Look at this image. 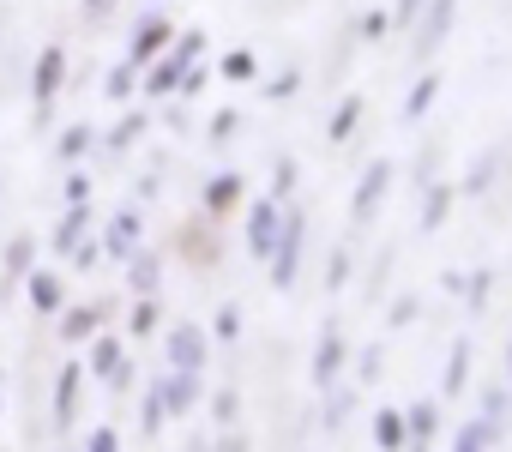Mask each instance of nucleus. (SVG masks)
Here are the masks:
<instances>
[{"instance_id":"21","label":"nucleus","mask_w":512,"mask_h":452,"mask_svg":"<svg viewBox=\"0 0 512 452\" xmlns=\"http://www.w3.org/2000/svg\"><path fill=\"white\" fill-rule=\"evenodd\" d=\"M97 326H103V308H67V314H61V338H67V344H85Z\"/></svg>"},{"instance_id":"19","label":"nucleus","mask_w":512,"mask_h":452,"mask_svg":"<svg viewBox=\"0 0 512 452\" xmlns=\"http://www.w3.org/2000/svg\"><path fill=\"white\" fill-rule=\"evenodd\" d=\"M434 434H440V410H434V404H410V410H404V440L428 446Z\"/></svg>"},{"instance_id":"6","label":"nucleus","mask_w":512,"mask_h":452,"mask_svg":"<svg viewBox=\"0 0 512 452\" xmlns=\"http://www.w3.org/2000/svg\"><path fill=\"white\" fill-rule=\"evenodd\" d=\"M157 392H163V410L169 416H193L199 398H205V380H199V368H175L169 380H157Z\"/></svg>"},{"instance_id":"22","label":"nucleus","mask_w":512,"mask_h":452,"mask_svg":"<svg viewBox=\"0 0 512 452\" xmlns=\"http://www.w3.org/2000/svg\"><path fill=\"white\" fill-rule=\"evenodd\" d=\"M356 121H362V97H344V103L332 109V121H326V139H332V145H344V139L356 133Z\"/></svg>"},{"instance_id":"47","label":"nucleus","mask_w":512,"mask_h":452,"mask_svg":"<svg viewBox=\"0 0 512 452\" xmlns=\"http://www.w3.org/2000/svg\"><path fill=\"white\" fill-rule=\"evenodd\" d=\"M109 386H115V392H127V386H133V362H127V356L115 362V374H109Z\"/></svg>"},{"instance_id":"2","label":"nucleus","mask_w":512,"mask_h":452,"mask_svg":"<svg viewBox=\"0 0 512 452\" xmlns=\"http://www.w3.org/2000/svg\"><path fill=\"white\" fill-rule=\"evenodd\" d=\"M61 85H67V49H61V43H49V49L37 55V67H31V97H37V115H49V103L61 97Z\"/></svg>"},{"instance_id":"33","label":"nucleus","mask_w":512,"mask_h":452,"mask_svg":"<svg viewBox=\"0 0 512 452\" xmlns=\"http://www.w3.org/2000/svg\"><path fill=\"white\" fill-rule=\"evenodd\" d=\"M91 145H97V139H91V127H67V133H61V145H55V151H61V157H67V163H73V157H85V151H91Z\"/></svg>"},{"instance_id":"46","label":"nucleus","mask_w":512,"mask_h":452,"mask_svg":"<svg viewBox=\"0 0 512 452\" xmlns=\"http://www.w3.org/2000/svg\"><path fill=\"white\" fill-rule=\"evenodd\" d=\"M410 320H416V296H398L392 302V326H410Z\"/></svg>"},{"instance_id":"44","label":"nucleus","mask_w":512,"mask_h":452,"mask_svg":"<svg viewBox=\"0 0 512 452\" xmlns=\"http://www.w3.org/2000/svg\"><path fill=\"white\" fill-rule=\"evenodd\" d=\"M79 13H85V25H103V19L115 13V0H85V7H79Z\"/></svg>"},{"instance_id":"35","label":"nucleus","mask_w":512,"mask_h":452,"mask_svg":"<svg viewBox=\"0 0 512 452\" xmlns=\"http://www.w3.org/2000/svg\"><path fill=\"white\" fill-rule=\"evenodd\" d=\"M145 332H157V302L151 296L133 302V338H145Z\"/></svg>"},{"instance_id":"20","label":"nucleus","mask_w":512,"mask_h":452,"mask_svg":"<svg viewBox=\"0 0 512 452\" xmlns=\"http://www.w3.org/2000/svg\"><path fill=\"white\" fill-rule=\"evenodd\" d=\"M434 97H440V73H422V79L410 85V97H404V121H422V115L434 109Z\"/></svg>"},{"instance_id":"39","label":"nucleus","mask_w":512,"mask_h":452,"mask_svg":"<svg viewBox=\"0 0 512 452\" xmlns=\"http://www.w3.org/2000/svg\"><path fill=\"white\" fill-rule=\"evenodd\" d=\"M350 404H356V398H350V392H338V398L326 404V428H344V416H350Z\"/></svg>"},{"instance_id":"11","label":"nucleus","mask_w":512,"mask_h":452,"mask_svg":"<svg viewBox=\"0 0 512 452\" xmlns=\"http://www.w3.org/2000/svg\"><path fill=\"white\" fill-rule=\"evenodd\" d=\"M79 392H85V368L67 362L61 380H55V428H73L79 422Z\"/></svg>"},{"instance_id":"48","label":"nucleus","mask_w":512,"mask_h":452,"mask_svg":"<svg viewBox=\"0 0 512 452\" xmlns=\"http://www.w3.org/2000/svg\"><path fill=\"white\" fill-rule=\"evenodd\" d=\"M374 374H380V344H374V350H362V380H374Z\"/></svg>"},{"instance_id":"40","label":"nucleus","mask_w":512,"mask_h":452,"mask_svg":"<svg viewBox=\"0 0 512 452\" xmlns=\"http://www.w3.org/2000/svg\"><path fill=\"white\" fill-rule=\"evenodd\" d=\"M85 446H91V452H115V446H121V434H115V428H91V434H85Z\"/></svg>"},{"instance_id":"12","label":"nucleus","mask_w":512,"mask_h":452,"mask_svg":"<svg viewBox=\"0 0 512 452\" xmlns=\"http://www.w3.org/2000/svg\"><path fill=\"white\" fill-rule=\"evenodd\" d=\"M85 236H91V205H67V217L55 223V242H49V248H55V254H73Z\"/></svg>"},{"instance_id":"25","label":"nucleus","mask_w":512,"mask_h":452,"mask_svg":"<svg viewBox=\"0 0 512 452\" xmlns=\"http://www.w3.org/2000/svg\"><path fill=\"white\" fill-rule=\"evenodd\" d=\"M446 211H452V187H428V199H422V230H440Z\"/></svg>"},{"instance_id":"37","label":"nucleus","mask_w":512,"mask_h":452,"mask_svg":"<svg viewBox=\"0 0 512 452\" xmlns=\"http://www.w3.org/2000/svg\"><path fill=\"white\" fill-rule=\"evenodd\" d=\"M235 133H241V115H235V109H223V115L211 121V139L223 145V139H235Z\"/></svg>"},{"instance_id":"9","label":"nucleus","mask_w":512,"mask_h":452,"mask_svg":"<svg viewBox=\"0 0 512 452\" xmlns=\"http://www.w3.org/2000/svg\"><path fill=\"white\" fill-rule=\"evenodd\" d=\"M127 290H133V296H157V290H163V260H157L145 242L127 254Z\"/></svg>"},{"instance_id":"5","label":"nucleus","mask_w":512,"mask_h":452,"mask_svg":"<svg viewBox=\"0 0 512 452\" xmlns=\"http://www.w3.org/2000/svg\"><path fill=\"white\" fill-rule=\"evenodd\" d=\"M386 187H392V163L386 157H374L368 169H362V181H356V199H350V217L356 223H368L380 205H386Z\"/></svg>"},{"instance_id":"29","label":"nucleus","mask_w":512,"mask_h":452,"mask_svg":"<svg viewBox=\"0 0 512 452\" xmlns=\"http://www.w3.org/2000/svg\"><path fill=\"white\" fill-rule=\"evenodd\" d=\"M211 338H217V344H235V338H241V308H235V302H223V308H217Z\"/></svg>"},{"instance_id":"7","label":"nucleus","mask_w":512,"mask_h":452,"mask_svg":"<svg viewBox=\"0 0 512 452\" xmlns=\"http://www.w3.org/2000/svg\"><path fill=\"white\" fill-rule=\"evenodd\" d=\"M139 242H145V217H139L133 205L115 211V217H109V230H103V254H109V260H127Z\"/></svg>"},{"instance_id":"41","label":"nucleus","mask_w":512,"mask_h":452,"mask_svg":"<svg viewBox=\"0 0 512 452\" xmlns=\"http://www.w3.org/2000/svg\"><path fill=\"white\" fill-rule=\"evenodd\" d=\"M296 85H302V79H296V73H284V79H272V85H266V97H272V103H284V97H296Z\"/></svg>"},{"instance_id":"34","label":"nucleus","mask_w":512,"mask_h":452,"mask_svg":"<svg viewBox=\"0 0 512 452\" xmlns=\"http://www.w3.org/2000/svg\"><path fill=\"white\" fill-rule=\"evenodd\" d=\"M296 175H302L296 157H278V169H272V199H290V193H296Z\"/></svg>"},{"instance_id":"18","label":"nucleus","mask_w":512,"mask_h":452,"mask_svg":"<svg viewBox=\"0 0 512 452\" xmlns=\"http://www.w3.org/2000/svg\"><path fill=\"white\" fill-rule=\"evenodd\" d=\"M241 193H247L241 175H211V181H205V211H235Z\"/></svg>"},{"instance_id":"49","label":"nucleus","mask_w":512,"mask_h":452,"mask_svg":"<svg viewBox=\"0 0 512 452\" xmlns=\"http://www.w3.org/2000/svg\"><path fill=\"white\" fill-rule=\"evenodd\" d=\"M506 380H512V350H506Z\"/></svg>"},{"instance_id":"32","label":"nucleus","mask_w":512,"mask_h":452,"mask_svg":"<svg viewBox=\"0 0 512 452\" xmlns=\"http://www.w3.org/2000/svg\"><path fill=\"white\" fill-rule=\"evenodd\" d=\"M133 139H145V115H121L115 133H109V151H127Z\"/></svg>"},{"instance_id":"27","label":"nucleus","mask_w":512,"mask_h":452,"mask_svg":"<svg viewBox=\"0 0 512 452\" xmlns=\"http://www.w3.org/2000/svg\"><path fill=\"white\" fill-rule=\"evenodd\" d=\"M163 422H169L163 392H157V386H145V428H139V440H157V434H163Z\"/></svg>"},{"instance_id":"28","label":"nucleus","mask_w":512,"mask_h":452,"mask_svg":"<svg viewBox=\"0 0 512 452\" xmlns=\"http://www.w3.org/2000/svg\"><path fill=\"white\" fill-rule=\"evenodd\" d=\"M374 446H386V452L404 446V416H398V410H380V416H374Z\"/></svg>"},{"instance_id":"43","label":"nucleus","mask_w":512,"mask_h":452,"mask_svg":"<svg viewBox=\"0 0 512 452\" xmlns=\"http://www.w3.org/2000/svg\"><path fill=\"white\" fill-rule=\"evenodd\" d=\"M211 410H217V422H235V416H241V398H235V392H217Z\"/></svg>"},{"instance_id":"1","label":"nucleus","mask_w":512,"mask_h":452,"mask_svg":"<svg viewBox=\"0 0 512 452\" xmlns=\"http://www.w3.org/2000/svg\"><path fill=\"white\" fill-rule=\"evenodd\" d=\"M302 248H308V217H302V205H284L278 242H272V254H266V266H272V290H296Z\"/></svg>"},{"instance_id":"23","label":"nucleus","mask_w":512,"mask_h":452,"mask_svg":"<svg viewBox=\"0 0 512 452\" xmlns=\"http://www.w3.org/2000/svg\"><path fill=\"white\" fill-rule=\"evenodd\" d=\"M115 362H121V338H97V332H91V368H85V374H91V380H109Z\"/></svg>"},{"instance_id":"38","label":"nucleus","mask_w":512,"mask_h":452,"mask_svg":"<svg viewBox=\"0 0 512 452\" xmlns=\"http://www.w3.org/2000/svg\"><path fill=\"white\" fill-rule=\"evenodd\" d=\"M428 0H392V25H416Z\"/></svg>"},{"instance_id":"14","label":"nucleus","mask_w":512,"mask_h":452,"mask_svg":"<svg viewBox=\"0 0 512 452\" xmlns=\"http://www.w3.org/2000/svg\"><path fill=\"white\" fill-rule=\"evenodd\" d=\"M452 13H458V0H434V7H428V19H422V31H416V49H422V55L440 49V37L452 31Z\"/></svg>"},{"instance_id":"24","label":"nucleus","mask_w":512,"mask_h":452,"mask_svg":"<svg viewBox=\"0 0 512 452\" xmlns=\"http://www.w3.org/2000/svg\"><path fill=\"white\" fill-rule=\"evenodd\" d=\"M31 266H37V242L31 236H13L7 242V278H25Z\"/></svg>"},{"instance_id":"31","label":"nucleus","mask_w":512,"mask_h":452,"mask_svg":"<svg viewBox=\"0 0 512 452\" xmlns=\"http://www.w3.org/2000/svg\"><path fill=\"white\" fill-rule=\"evenodd\" d=\"M133 85H139V67H133V61H127V67H115V73L103 79V91H109L115 103H127V97H133Z\"/></svg>"},{"instance_id":"10","label":"nucleus","mask_w":512,"mask_h":452,"mask_svg":"<svg viewBox=\"0 0 512 452\" xmlns=\"http://www.w3.org/2000/svg\"><path fill=\"white\" fill-rule=\"evenodd\" d=\"M344 356H350V344H344V338L326 326V332H320V350H314V386H320V392H332V386H338V368H344Z\"/></svg>"},{"instance_id":"3","label":"nucleus","mask_w":512,"mask_h":452,"mask_svg":"<svg viewBox=\"0 0 512 452\" xmlns=\"http://www.w3.org/2000/svg\"><path fill=\"white\" fill-rule=\"evenodd\" d=\"M169 43H175V25H169L163 13H145V19L133 25V49H127V61H133L139 73H145V67H151V61H157V55H163Z\"/></svg>"},{"instance_id":"36","label":"nucleus","mask_w":512,"mask_h":452,"mask_svg":"<svg viewBox=\"0 0 512 452\" xmlns=\"http://www.w3.org/2000/svg\"><path fill=\"white\" fill-rule=\"evenodd\" d=\"M344 278H350V254L338 248V254L326 260V290H344Z\"/></svg>"},{"instance_id":"26","label":"nucleus","mask_w":512,"mask_h":452,"mask_svg":"<svg viewBox=\"0 0 512 452\" xmlns=\"http://www.w3.org/2000/svg\"><path fill=\"white\" fill-rule=\"evenodd\" d=\"M253 73H260V61H253V49H229V55H223V79H229V85H247Z\"/></svg>"},{"instance_id":"8","label":"nucleus","mask_w":512,"mask_h":452,"mask_svg":"<svg viewBox=\"0 0 512 452\" xmlns=\"http://www.w3.org/2000/svg\"><path fill=\"white\" fill-rule=\"evenodd\" d=\"M163 350H169V362H175V368H199V374H205L211 332H199V326H175V332L163 338Z\"/></svg>"},{"instance_id":"30","label":"nucleus","mask_w":512,"mask_h":452,"mask_svg":"<svg viewBox=\"0 0 512 452\" xmlns=\"http://www.w3.org/2000/svg\"><path fill=\"white\" fill-rule=\"evenodd\" d=\"M169 55H175V61H181V67H193V61H199V55H205V31H199V25H193V31H181V37H175V49H169Z\"/></svg>"},{"instance_id":"17","label":"nucleus","mask_w":512,"mask_h":452,"mask_svg":"<svg viewBox=\"0 0 512 452\" xmlns=\"http://www.w3.org/2000/svg\"><path fill=\"white\" fill-rule=\"evenodd\" d=\"M181 73H187V67H181L175 55L157 61V67H145V97H175V91H181Z\"/></svg>"},{"instance_id":"13","label":"nucleus","mask_w":512,"mask_h":452,"mask_svg":"<svg viewBox=\"0 0 512 452\" xmlns=\"http://www.w3.org/2000/svg\"><path fill=\"white\" fill-rule=\"evenodd\" d=\"M25 290H31V308L37 314H61V302H67V284L55 272H25Z\"/></svg>"},{"instance_id":"16","label":"nucleus","mask_w":512,"mask_h":452,"mask_svg":"<svg viewBox=\"0 0 512 452\" xmlns=\"http://www.w3.org/2000/svg\"><path fill=\"white\" fill-rule=\"evenodd\" d=\"M494 440H500V422H494V416H470V422L452 434L458 452H482V446H494Z\"/></svg>"},{"instance_id":"45","label":"nucleus","mask_w":512,"mask_h":452,"mask_svg":"<svg viewBox=\"0 0 512 452\" xmlns=\"http://www.w3.org/2000/svg\"><path fill=\"white\" fill-rule=\"evenodd\" d=\"M386 31H392V13H368L362 19V37H386Z\"/></svg>"},{"instance_id":"15","label":"nucleus","mask_w":512,"mask_h":452,"mask_svg":"<svg viewBox=\"0 0 512 452\" xmlns=\"http://www.w3.org/2000/svg\"><path fill=\"white\" fill-rule=\"evenodd\" d=\"M464 386H470V338H458V344H452L446 374H440V392H446V398H458Z\"/></svg>"},{"instance_id":"42","label":"nucleus","mask_w":512,"mask_h":452,"mask_svg":"<svg viewBox=\"0 0 512 452\" xmlns=\"http://www.w3.org/2000/svg\"><path fill=\"white\" fill-rule=\"evenodd\" d=\"M67 205H91V181L85 175H67Z\"/></svg>"},{"instance_id":"4","label":"nucleus","mask_w":512,"mask_h":452,"mask_svg":"<svg viewBox=\"0 0 512 452\" xmlns=\"http://www.w3.org/2000/svg\"><path fill=\"white\" fill-rule=\"evenodd\" d=\"M278 223H284V199H253V211H247V254H253V260L272 254Z\"/></svg>"}]
</instances>
